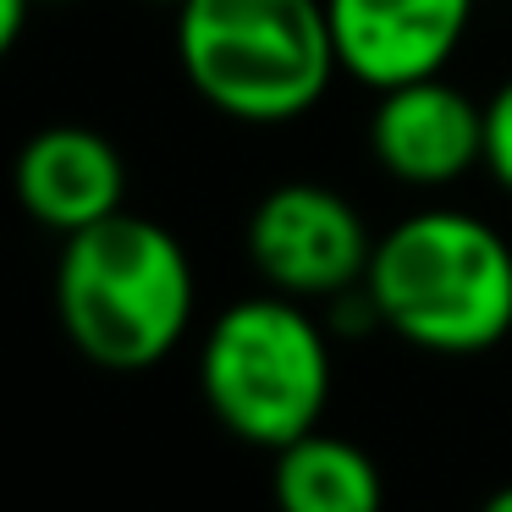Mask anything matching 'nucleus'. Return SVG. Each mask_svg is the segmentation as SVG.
<instances>
[{"mask_svg":"<svg viewBox=\"0 0 512 512\" xmlns=\"http://www.w3.org/2000/svg\"><path fill=\"white\" fill-rule=\"evenodd\" d=\"M193 303V259L171 226L116 210L61 237L56 320L94 369L138 375L166 364L193 325Z\"/></svg>","mask_w":512,"mask_h":512,"instance_id":"obj_1","label":"nucleus"},{"mask_svg":"<svg viewBox=\"0 0 512 512\" xmlns=\"http://www.w3.org/2000/svg\"><path fill=\"white\" fill-rule=\"evenodd\" d=\"M364 292L397 342L474 358L512 336V243L474 210L430 204L375 237Z\"/></svg>","mask_w":512,"mask_h":512,"instance_id":"obj_2","label":"nucleus"},{"mask_svg":"<svg viewBox=\"0 0 512 512\" xmlns=\"http://www.w3.org/2000/svg\"><path fill=\"white\" fill-rule=\"evenodd\" d=\"M171 45L188 89L243 127L298 122L342 78L325 0H182Z\"/></svg>","mask_w":512,"mask_h":512,"instance_id":"obj_3","label":"nucleus"},{"mask_svg":"<svg viewBox=\"0 0 512 512\" xmlns=\"http://www.w3.org/2000/svg\"><path fill=\"white\" fill-rule=\"evenodd\" d=\"M331 380V331L309 314V303L270 287L226 303L199 342V391L215 424L265 452L320 430Z\"/></svg>","mask_w":512,"mask_h":512,"instance_id":"obj_4","label":"nucleus"},{"mask_svg":"<svg viewBox=\"0 0 512 512\" xmlns=\"http://www.w3.org/2000/svg\"><path fill=\"white\" fill-rule=\"evenodd\" d=\"M248 265L270 292L298 303H336L364 287L375 232L364 210L331 182H276L248 215Z\"/></svg>","mask_w":512,"mask_h":512,"instance_id":"obj_5","label":"nucleus"},{"mask_svg":"<svg viewBox=\"0 0 512 512\" xmlns=\"http://www.w3.org/2000/svg\"><path fill=\"white\" fill-rule=\"evenodd\" d=\"M369 160L402 188H452L485 166V100L441 78L380 89L364 127Z\"/></svg>","mask_w":512,"mask_h":512,"instance_id":"obj_6","label":"nucleus"},{"mask_svg":"<svg viewBox=\"0 0 512 512\" xmlns=\"http://www.w3.org/2000/svg\"><path fill=\"white\" fill-rule=\"evenodd\" d=\"M479 0H325L336 67L358 89L441 78L457 61Z\"/></svg>","mask_w":512,"mask_h":512,"instance_id":"obj_7","label":"nucleus"},{"mask_svg":"<svg viewBox=\"0 0 512 512\" xmlns=\"http://www.w3.org/2000/svg\"><path fill=\"white\" fill-rule=\"evenodd\" d=\"M12 199L34 226L72 237L127 210V160L105 133L83 122H50L23 138L12 160Z\"/></svg>","mask_w":512,"mask_h":512,"instance_id":"obj_8","label":"nucleus"},{"mask_svg":"<svg viewBox=\"0 0 512 512\" xmlns=\"http://www.w3.org/2000/svg\"><path fill=\"white\" fill-rule=\"evenodd\" d=\"M270 457H276L270 468L276 512H386L380 463L347 435L309 430Z\"/></svg>","mask_w":512,"mask_h":512,"instance_id":"obj_9","label":"nucleus"},{"mask_svg":"<svg viewBox=\"0 0 512 512\" xmlns=\"http://www.w3.org/2000/svg\"><path fill=\"white\" fill-rule=\"evenodd\" d=\"M485 171L501 193H512V78L485 100Z\"/></svg>","mask_w":512,"mask_h":512,"instance_id":"obj_10","label":"nucleus"},{"mask_svg":"<svg viewBox=\"0 0 512 512\" xmlns=\"http://www.w3.org/2000/svg\"><path fill=\"white\" fill-rule=\"evenodd\" d=\"M28 17H34V0H0V61L23 45Z\"/></svg>","mask_w":512,"mask_h":512,"instance_id":"obj_11","label":"nucleus"},{"mask_svg":"<svg viewBox=\"0 0 512 512\" xmlns=\"http://www.w3.org/2000/svg\"><path fill=\"white\" fill-rule=\"evenodd\" d=\"M479 512H512V485H501V490H490L485 501H479Z\"/></svg>","mask_w":512,"mask_h":512,"instance_id":"obj_12","label":"nucleus"},{"mask_svg":"<svg viewBox=\"0 0 512 512\" xmlns=\"http://www.w3.org/2000/svg\"><path fill=\"white\" fill-rule=\"evenodd\" d=\"M34 6H72V0H34Z\"/></svg>","mask_w":512,"mask_h":512,"instance_id":"obj_13","label":"nucleus"},{"mask_svg":"<svg viewBox=\"0 0 512 512\" xmlns=\"http://www.w3.org/2000/svg\"><path fill=\"white\" fill-rule=\"evenodd\" d=\"M166 6H171V12H177V6H182V0H166Z\"/></svg>","mask_w":512,"mask_h":512,"instance_id":"obj_14","label":"nucleus"}]
</instances>
